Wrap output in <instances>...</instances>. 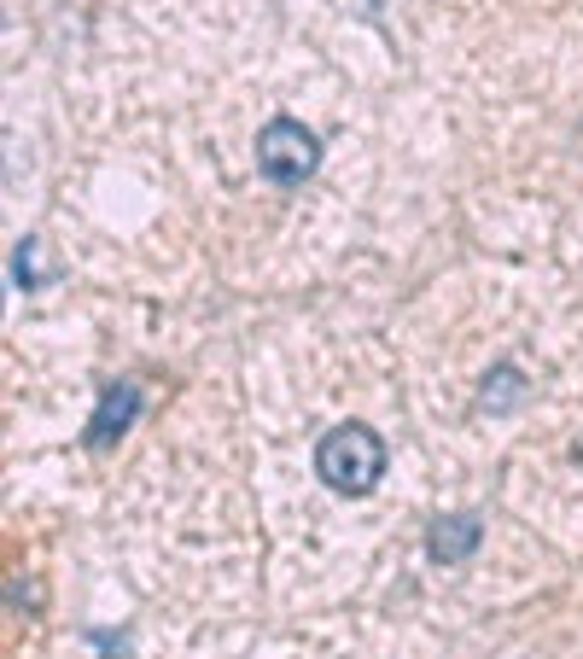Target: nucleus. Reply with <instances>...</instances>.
<instances>
[{
  "instance_id": "nucleus-1",
  "label": "nucleus",
  "mask_w": 583,
  "mask_h": 659,
  "mask_svg": "<svg viewBox=\"0 0 583 659\" xmlns=\"http://www.w3.org/2000/svg\"><path fill=\"white\" fill-rule=\"evenodd\" d=\"M316 472L338 496H368L385 479V438L362 427V420H345V427H333L316 444Z\"/></svg>"
},
{
  "instance_id": "nucleus-2",
  "label": "nucleus",
  "mask_w": 583,
  "mask_h": 659,
  "mask_svg": "<svg viewBox=\"0 0 583 659\" xmlns=\"http://www.w3.org/2000/svg\"><path fill=\"white\" fill-rule=\"evenodd\" d=\"M321 164V141L316 129H304L298 117H274L257 134V170H263L274 188H304Z\"/></svg>"
},
{
  "instance_id": "nucleus-3",
  "label": "nucleus",
  "mask_w": 583,
  "mask_h": 659,
  "mask_svg": "<svg viewBox=\"0 0 583 659\" xmlns=\"http://www.w3.org/2000/svg\"><path fill=\"white\" fill-rule=\"evenodd\" d=\"M134 415H141V380H111L106 392H99V409L88 420V432H82V444H88V450H111L117 438L134 427Z\"/></svg>"
},
{
  "instance_id": "nucleus-4",
  "label": "nucleus",
  "mask_w": 583,
  "mask_h": 659,
  "mask_svg": "<svg viewBox=\"0 0 583 659\" xmlns=\"http://www.w3.org/2000/svg\"><path fill=\"white\" fill-rule=\"evenodd\" d=\"M478 543H485V519L478 514H443V519H432V531H426V554H432L438 566L473 561Z\"/></svg>"
},
{
  "instance_id": "nucleus-5",
  "label": "nucleus",
  "mask_w": 583,
  "mask_h": 659,
  "mask_svg": "<svg viewBox=\"0 0 583 659\" xmlns=\"http://www.w3.org/2000/svg\"><path fill=\"white\" fill-rule=\"evenodd\" d=\"M520 397H525V374H520L513 362L490 368V374H485V385H478V409H490V415L520 409Z\"/></svg>"
},
{
  "instance_id": "nucleus-6",
  "label": "nucleus",
  "mask_w": 583,
  "mask_h": 659,
  "mask_svg": "<svg viewBox=\"0 0 583 659\" xmlns=\"http://www.w3.org/2000/svg\"><path fill=\"white\" fill-rule=\"evenodd\" d=\"M12 275H19V286H24V292H41V286L59 275V263L47 257V245L36 240V233H24V240H19V251H12Z\"/></svg>"
},
{
  "instance_id": "nucleus-7",
  "label": "nucleus",
  "mask_w": 583,
  "mask_h": 659,
  "mask_svg": "<svg viewBox=\"0 0 583 659\" xmlns=\"http://www.w3.org/2000/svg\"><path fill=\"white\" fill-rule=\"evenodd\" d=\"M578 462H583V444H578Z\"/></svg>"
},
{
  "instance_id": "nucleus-8",
  "label": "nucleus",
  "mask_w": 583,
  "mask_h": 659,
  "mask_svg": "<svg viewBox=\"0 0 583 659\" xmlns=\"http://www.w3.org/2000/svg\"><path fill=\"white\" fill-rule=\"evenodd\" d=\"M373 7H380V0H373Z\"/></svg>"
}]
</instances>
